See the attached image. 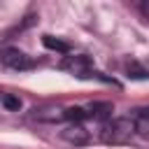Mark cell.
<instances>
[{
  "mask_svg": "<svg viewBox=\"0 0 149 149\" xmlns=\"http://www.w3.org/2000/svg\"><path fill=\"white\" fill-rule=\"evenodd\" d=\"M61 135H63V140H68L70 144H86V142H88V133H86L84 126H79V123L68 126Z\"/></svg>",
  "mask_w": 149,
  "mask_h": 149,
  "instance_id": "cell-5",
  "label": "cell"
},
{
  "mask_svg": "<svg viewBox=\"0 0 149 149\" xmlns=\"http://www.w3.org/2000/svg\"><path fill=\"white\" fill-rule=\"evenodd\" d=\"M0 61H2V65H5V68H12V70H30V68L35 65L30 56H26L23 51L12 49V47L0 51Z\"/></svg>",
  "mask_w": 149,
  "mask_h": 149,
  "instance_id": "cell-3",
  "label": "cell"
},
{
  "mask_svg": "<svg viewBox=\"0 0 149 149\" xmlns=\"http://www.w3.org/2000/svg\"><path fill=\"white\" fill-rule=\"evenodd\" d=\"M128 72H133L130 77H135V79H142V77L147 74V72H144V70H142L137 63H130V65H128Z\"/></svg>",
  "mask_w": 149,
  "mask_h": 149,
  "instance_id": "cell-11",
  "label": "cell"
},
{
  "mask_svg": "<svg viewBox=\"0 0 149 149\" xmlns=\"http://www.w3.org/2000/svg\"><path fill=\"white\" fill-rule=\"evenodd\" d=\"M135 121V133L144 140H149V109H140V114L133 119Z\"/></svg>",
  "mask_w": 149,
  "mask_h": 149,
  "instance_id": "cell-7",
  "label": "cell"
},
{
  "mask_svg": "<svg viewBox=\"0 0 149 149\" xmlns=\"http://www.w3.org/2000/svg\"><path fill=\"white\" fill-rule=\"evenodd\" d=\"M33 116L40 119V121H61V119H65V109H61V107H56V105L35 107V109H33Z\"/></svg>",
  "mask_w": 149,
  "mask_h": 149,
  "instance_id": "cell-4",
  "label": "cell"
},
{
  "mask_svg": "<svg viewBox=\"0 0 149 149\" xmlns=\"http://www.w3.org/2000/svg\"><path fill=\"white\" fill-rule=\"evenodd\" d=\"M2 105H5L7 109H19V107H21V100H19L16 95H2Z\"/></svg>",
  "mask_w": 149,
  "mask_h": 149,
  "instance_id": "cell-10",
  "label": "cell"
},
{
  "mask_svg": "<svg viewBox=\"0 0 149 149\" xmlns=\"http://www.w3.org/2000/svg\"><path fill=\"white\" fill-rule=\"evenodd\" d=\"M133 135H135L133 119H112V121H105L100 128V140L105 144H123Z\"/></svg>",
  "mask_w": 149,
  "mask_h": 149,
  "instance_id": "cell-1",
  "label": "cell"
},
{
  "mask_svg": "<svg viewBox=\"0 0 149 149\" xmlns=\"http://www.w3.org/2000/svg\"><path fill=\"white\" fill-rule=\"evenodd\" d=\"M61 68L68 70V72H72L74 77H91V74H93V63H91V58L84 56V54L65 56L63 63H61Z\"/></svg>",
  "mask_w": 149,
  "mask_h": 149,
  "instance_id": "cell-2",
  "label": "cell"
},
{
  "mask_svg": "<svg viewBox=\"0 0 149 149\" xmlns=\"http://www.w3.org/2000/svg\"><path fill=\"white\" fill-rule=\"evenodd\" d=\"M86 116H88V112H86L84 107H68V109H65V119L72 121V123H79V121H84Z\"/></svg>",
  "mask_w": 149,
  "mask_h": 149,
  "instance_id": "cell-9",
  "label": "cell"
},
{
  "mask_svg": "<svg viewBox=\"0 0 149 149\" xmlns=\"http://www.w3.org/2000/svg\"><path fill=\"white\" fill-rule=\"evenodd\" d=\"M0 98H2V95H0Z\"/></svg>",
  "mask_w": 149,
  "mask_h": 149,
  "instance_id": "cell-13",
  "label": "cell"
},
{
  "mask_svg": "<svg viewBox=\"0 0 149 149\" xmlns=\"http://www.w3.org/2000/svg\"><path fill=\"white\" fill-rule=\"evenodd\" d=\"M135 2H137V9L149 19V0H135Z\"/></svg>",
  "mask_w": 149,
  "mask_h": 149,
  "instance_id": "cell-12",
  "label": "cell"
},
{
  "mask_svg": "<svg viewBox=\"0 0 149 149\" xmlns=\"http://www.w3.org/2000/svg\"><path fill=\"white\" fill-rule=\"evenodd\" d=\"M42 42H44V47H47V49H54V51H63V54H68V51H70V44H68V42H63V40H58V37L44 35V37H42Z\"/></svg>",
  "mask_w": 149,
  "mask_h": 149,
  "instance_id": "cell-8",
  "label": "cell"
},
{
  "mask_svg": "<svg viewBox=\"0 0 149 149\" xmlns=\"http://www.w3.org/2000/svg\"><path fill=\"white\" fill-rule=\"evenodd\" d=\"M86 112H88V116L95 119V121H109V116H112V112H114V105H112V102H93Z\"/></svg>",
  "mask_w": 149,
  "mask_h": 149,
  "instance_id": "cell-6",
  "label": "cell"
}]
</instances>
